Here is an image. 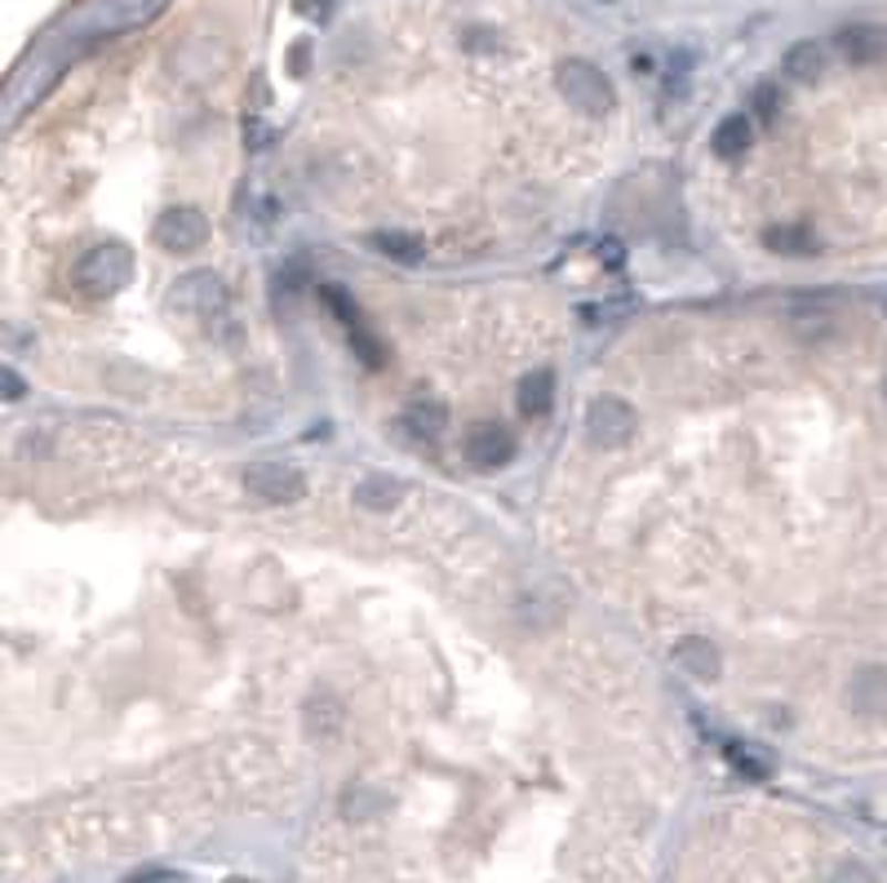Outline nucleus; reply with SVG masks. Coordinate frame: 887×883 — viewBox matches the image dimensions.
I'll list each match as a JSON object with an SVG mask.
<instances>
[{"label":"nucleus","instance_id":"f257e3e1","mask_svg":"<svg viewBox=\"0 0 887 883\" xmlns=\"http://www.w3.org/2000/svg\"><path fill=\"white\" fill-rule=\"evenodd\" d=\"M129 280H134V253L125 244H116V240L85 249L81 262H76V271H72L76 293H81V298H94V303L120 293Z\"/></svg>","mask_w":887,"mask_h":883},{"label":"nucleus","instance_id":"f03ea898","mask_svg":"<svg viewBox=\"0 0 887 883\" xmlns=\"http://www.w3.org/2000/svg\"><path fill=\"white\" fill-rule=\"evenodd\" d=\"M555 90L563 94V103L581 116H609L617 107V90L613 81L585 59H563L555 67Z\"/></svg>","mask_w":887,"mask_h":883},{"label":"nucleus","instance_id":"7ed1b4c3","mask_svg":"<svg viewBox=\"0 0 887 883\" xmlns=\"http://www.w3.org/2000/svg\"><path fill=\"white\" fill-rule=\"evenodd\" d=\"M169 303H173V312L209 325V320H218L226 312V284L213 271H191V275H182L173 284V298Z\"/></svg>","mask_w":887,"mask_h":883},{"label":"nucleus","instance_id":"20e7f679","mask_svg":"<svg viewBox=\"0 0 887 883\" xmlns=\"http://www.w3.org/2000/svg\"><path fill=\"white\" fill-rule=\"evenodd\" d=\"M244 488L257 502L271 506H288V502H303L307 497V475L293 466V462H257L244 471Z\"/></svg>","mask_w":887,"mask_h":883},{"label":"nucleus","instance_id":"39448f33","mask_svg":"<svg viewBox=\"0 0 887 883\" xmlns=\"http://www.w3.org/2000/svg\"><path fill=\"white\" fill-rule=\"evenodd\" d=\"M151 240H156L165 253H196V249L209 244V218H204L200 209H187V204L165 209V213L156 218V227H151Z\"/></svg>","mask_w":887,"mask_h":883},{"label":"nucleus","instance_id":"423d86ee","mask_svg":"<svg viewBox=\"0 0 887 883\" xmlns=\"http://www.w3.org/2000/svg\"><path fill=\"white\" fill-rule=\"evenodd\" d=\"M585 431L600 449H622L635 435V409L622 396H600L585 409Z\"/></svg>","mask_w":887,"mask_h":883},{"label":"nucleus","instance_id":"0eeeda50","mask_svg":"<svg viewBox=\"0 0 887 883\" xmlns=\"http://www.w3.org/2000/svg\"><path fill=\"white\" fill-rule=\"evenodd\" d=\"M462 458H466L475 471H501V466L515 458V435H510L501 422H475V427H466V435H462Z\"/></svg>","mask_w":887,"mask_h":883},{"label":"nucleus","instance_id":"6e6552de","mask_svg":"<svg viewBox=\"0 0 887 883\" xmlns=\"http://www.w3.org/2000/svg\"><path fill=\"white\" fill-rule=\"evenodd\" d=\"M834 45H838V54L852 67H874V63L887 59V28H878V23H852V28H843L834 36Z\"/></svg>","mask_w":887,"mask_h":883},{"label":"nucleus","instance_id":"1a4fd4ad","mask_svg":"<svg viewBox=\"0 0 887 883\" xmlns=\"http://www.w3.org/2000/svg\"><path fill=\"white\" fill-rule=\"evenodd\" d=\"M675 666H679L688 680H701V684H710V680H719V671H724V658H719V649H715L710 640H701V635H688V640H679V644H675Z\"/></svg>","mask_w":887,"mask_h":883},{"label":"nucleus","instance_id":"9d476101","mask_svg":"<svg viewBox=\"0 0 887 883\" xmlns=\"http://www.w3.org/2000/svg\"><path fill=\"white\" fill-rule=\"evenodd\" d=\"M763 244L781 257H812L821 249V235L812 231V222H777L763 231Z\"/></svg>","mask_w":887,"mask_h":883},{"label":"nucleus","instance_id":"9b49d317","mask_svg":"<svg viewBox=\"0 0 887 883\" xmlns=\"http://www.w3.org/2000/svg\"><path fill=\"white\" fill-rule=\"evenodd\" d=\"M781 72H785L790 81H799V85L821 81V76H825V45H821V41H794V45L785 50V59H781Z\"/></svg>","mask_w":887,"mask_h":883},{"label":"nucleus","instance_id":"f8f14e48","mask_svg":"<svg viewBox=\"0 0 887 883\" xmlns=\"http://www.w3.org/2000/svg\"><path fill=\"white\" fill-rule=\"evenodd\" d=\"M404 427H409L413 435L440 440V435L448 431V404L435 400V396H418V400H409V409H404Z\"/></svg>","mask_w":887,"mask_h":883},{"label":"nucleus","instance_id":"ddd939ff","mask_svg":"<svg viewBox=\"0 0 887 883\" xmlns=\"http://www.w3.org/2000/svg\"><path fill=\"white\" fill-rule=\"evenodd\" d=\"M847 697H852V711H856V715H878V711L887 706V671H883V666L856 671Z\"/></svg>","mask_w":887,"mask_h":883},{"label":"nucleus","instance_id":"4468645a","mask_svg":"<svg viewBox=\"0 0 887 883\" xmlns=\"http://www.w3.org/2000/svg\"><path fill=\"white\" fill-rule=\"evenodd\" d=\"M555 409V374L550 369H532L519 382V413L524 418H546Z\"/></svg>","mask_w":887,"mask_h":883},{"label":"nucleus","instance_id":"2eb2a0df","mask_svg":"<svg viewBox=\"0 0 887 883\" xmlns=\"http://www.w3.org/2000/svg\"><path fill=\"white\" fill-rule=\"evenodd\" d=\"M710 147H715L719 160H737V156L750 147V120H746L741 112L724 116V120L715 125V134H710Z\"/></svg>","mask_w":887,"mask_h":883},{"label":"nucleus","instance_id":"dca6fc26","mask_svg":"<svg viewBox=\"0 0 887 883\" xmlns=\"http://www.w3.org/2000/svg\"><path fill=\"white\" fill-rule=\"evenodd\" d=\"M373 249H382L391 262H404V266H418L426 257V249H422V240L413 231H378Z\"/></svg>","mask_w":887,"mask_h":883},{"label":"nucleus","instance_id":"f3484780","mask_svg":"<svg viewBox=\"0 0 887 883\" xmlns=\"http://www.w3.org/2000/svg\"><path fill=\"white\" fill-rule=\"evenodd\" d=\"M404 497V484L400 480H387V475H369L360 488H356V502L369 506V511H387Z\"/></svg>","mask_w":887,"mask_h":883},{"label":"nucleus","instance_id":"a211bd4d","mask_svg":"<svg viewBox=\"0 0 887 883\" xmlns=\"http://www.w3.org/2000/svg\"><path fill=\"white\" fill-rule=\"evenodd\" d=\"M347 343H351V351H356V360H360L365 369H382V365H387V347L378 343V334H373L365 320H356V325L347 329Z\"/></svg>","mask_w":887,"mask_h":883},{"label":"nucleus","instance_id":"6ab92c4d","mask_svg":"<svg viewBox=\"0 0 887 883\" xmlns=\"http://www.w3.org/2000/svg\"><path fill=\"white\" fill-rule=\"evenodd\" d=\"M316 298H320V303H325V312H329V316H338L347 329H351L356 320H365V316H360V307H356V298H351V293H347L342 284H320V288H316Z\"/></svg>","mask_w":887,"mask_h":883},{"label":"nucleus","instance_id":"aec40b11","mask_svg":"<svg viewBox=\"0 0 887 883\" xmlns=\"http://www.w3.org/2000/svg\"><path fill=\"white\" fill-rule=\"evenodd\" d=\"M781 107H785V94L777 90V81H759L754 94H750V112H754V120H759V125H772V120L781 116Z\"/></svg>","mask_w":887,"mask_h":883},{"label":"nucleus","instance_id":"412c9836","mask_svg":"<svg viewBox=\"0 0 887 883\" xmlns=\"http://www.w3.org/2000/svg\"><path fill=\"white\" fill-rule=\"evenodd\" d=\"M724 755H728V764L737 768V772H746V777H754V781H763L768 777V759L754 750V746H741V742H724Z\"/></svg>","mask_w":887,"mask_h":883},{"label":"nucleus","instance_id":"4be33fe9","mask_svg":"<svg viewBox=\"0 0 887 883\" xmlns=\"http://www.w3.org/2000/svg\"><path fill=\"white\" fill-rule=\"evenodd\" d=\"M244 143H249L253 151H266V147H275V129L262 125L257 116H244Z\"/></svg>","mask_w":887,"mask_h":883},{"label":"nucleus","instance_id":"5701e85b","mask_svg":"<svg viewBox=\"0 0 887 883\" xmlns=\"http://www.w3.org/2000/svg\"><path fill=\"white\" fill-rule=\"evenodd\" d=\"M825 883H878L860 861H838L834 870H830V879Z\"/></svg>","mask_w":887,"mask_h":883},{"label":"nucleus","instance_id":"b1692460","mask_svg":"<svg viewBox=\"0 0 887 883\" xmlns=\"http://www.w3.org/2000/svg\"><path fill=\"white\" fill-rule=\"evenodd\" d=\"M125 883H182L178 870H165V865H142L134 874H125Z\"/></svg>","mask_w":887,"mask_h":883},{"label":"nucleus","instance_id":"393cba45","mask_svg":"<svg viewBox=\"0 0 887 883\" xmlns=\"http://www.w3.org/2000/svg\"><path fill=\"white\" fill-rule=\"evenodd\" d=\"M293 6H298L303 19H316V23H329L334 14V0H293Z\"/></svg>","mask_w":887,"mask_h":883},{"label":"nucleus","instance_id":"a878e982","mask_svg":"<svg viewBox=\"0 0 887 883\" xmlns=\"http://www.w3.org/2000/svg\"><path fill=\"white\" fill-rule=\"evenodd\" d=\"M466 45H471V50H493L497 36H488V28H471V32H466Z\"/></svg>","mask_w":887,"mask_h":883},{"label":"nucleus","instance_id":"bb28decb","mask_svg":"<svg viewBox=\"0 0 887 883\" xmlns=\"http://www.w3.org/2000/svg\"><path fill=\"white\" fill-rule=\"evenodd\" d=\"M28 396V387H23V378L14 374V369H6V400H23Z\"/></svg>","mask_w":887,"mask_h":883},{"label":"nucleus","instance_id":"cd10ccee","mask_svg":"<svg viewBox=\"0 0 887 883\" xmlns=\"http://www.w3.org/2000/svg\"><path fill=\"white\" fill-rule=\"evenodd\" d=\"M604 262H609L613 271L622 266V244H617V240H604Z\"/></svg>","mask_w":887,"mask_h":883},{"label":"nucleus","instance_id":"c85d7f7f","mask_svg":"<svg viewBox=\"0 0 887 883\" xmlns=\"http://www.w3.org/2000/svg\"><path fill=\"white\" fill-rule=\"evenodd\" d=\"M226 883H249V879H226Z\"/></svg>","mask_w":887,"mask_h":883},{"label":"nucleus","instance_id":"c756f323","mask_svg":"<svg viewBox=\"0 0 887 883\" xmlns=\"http://www.w3.org/2000/svg\"><path fill=\"white\" fill-rule=\"evenodd\" d=\"M883 396H887V382H883Z\"/></svg>","mask_w":887,"mask_h":883}]
</instances>
